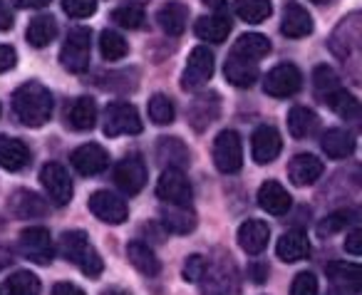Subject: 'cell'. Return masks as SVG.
<instances>
[{"label":"cell","instance_id":"6da1fadb","mask_svg":"<svg viewBox=\"0 0 362 295\" xmlns=\"http://www.w3.org/2000/svg\"><path fill=\"white\" fill-rule=\"evenodd\" d=\"M13 112L25 127H37L47 125V120L52 117V95L42 82H25L13 92Z\"/></svg>","mask_w":362,"mask_h":295},{"label":"cell","instance_id":"7a4b0ae2","mask_svg":"<svg viewBox=\"0 0 362 295\" xmlns=\"http://www.w3.org/2000/svg\"><path fill=\"white\" fill-rule=\"evenodd\" d=\"M60 250L70 263H75L87 278H100L105 270V260L90 243V236L85 231H65L60 238Z\"/></svg>","mask_w":362,"mask_h":295},{"label":"cell","instance_id":"3957f363","mask_svg":"<svg viewBox=\"0 0 362 295\" xmlns=\"http://www.w3.org/2000/svg\"><path fill=\"white\" fill-rule=\"evenodd\" d=\"M202 295H241V278L231 255H216L206 260V270L202 275Z\"/></svg>","mask_w":362,"mask_h":295},{"label":"cell","instance_id":"277c9868","mask_svg":"<svg viewBox=\"0 0 362 295\" xmlns=\"http://www.w3.org/2000/svg\"><path fill=\"white\" fill-rule=\"evenodd\" d=\"M90 47H92V30L90 28H72L67 33L60 50V62L67 72L82 75L90 67Z\"/></svg>","mask_w":362,"mask_h":295},{"label":"cell","instance_id":"5b68a950","mask_svg":"<svg viewBox=\"0 0 362 295\" xmlns=\"http://www.w3.org/2000/svg\"><path fill=\"white\" fill-rule=\"evenodd\" d=\"M102 132L105 137H122V134H139L141 132V117L134 105L129 102H112L105 110L102 120Z\"/></svg>","mask_w":362,"mask_h":295},{"label":"cell","instance_id":"8992f818","mask_svg":"<svg viewBox=\"0 0 362 295\" xmlns=\"http://www.w3.org/2000/svg\"><path fill=\"white\" fill-rule=\"evenodd\" d=\"M214 77V52L206 45H199L192 50L187 67L181 72V87L187 92H199L209 85Z\"/></svg>","mask_w":362,"mask_h":295},{"label":"cell","instance_id":"52a82bcc","mask_svg":"<svg viewBox=\"0 0 362 295\" xmlns=\"http://www.w3.org/2000/svg\"><path fill=\"white\" fill-rule=\"evenodd\" d=\"M214 164L221 174H236L243 166V144L238 132L223 129L214 141Z\"/></svg>","mask_w":362,"mask_h":295},{"label":"cell","instance_id":"ba28073f","mask_svg":"<svg viewBox=\"0 0 362 295\" xmlns=\"http://www.w3.org/2000/svg\"><path fill=\"white\" fill-rule=\"evenodd\" d=\"M18 248L25 255L28 260L37 265H50L52 258H55V245H52V236L47 229L42 226H30L21 233V241H18Z\"/></svg>","mask_w":362,"mask_h":295},{"label":"cell","instance_id":"9c48e42d","mask_svg":"<svg viewBox=\"0 0 362 295\" xmlns=\"http://www.w3.org/2000/svg\"><path fill=\"white\" fill-rule=\"evenodd\" d=\"M303 87V75L296 65L291 62H283V65H276L271 72H266L263 77V92L271 97H293L298 90Z\"/></svg>","mask_w":362,"mask_h":295},{"label":"cell","instance_id":"30bf717a","mask_svg":"<svg viewBox=\"0 0 362 295\" xmlns=\"http://www.w3.org/2000/svg\"><path fill=\"white\" fill-rule=\"evenodd\" d=\"M40 184L45 189V194L52 199V204L65 206L72 201V179L67 174V169L57 161H47L40 169Z\"/></svg>","mask_w":362,"mask_h":295},{"label":"cell","instance_id":"8fae6325","mask_svg":"<svg viewBox=\"0 0 362 295\" xmlns=\"http://www.w3.org/2000/svg\"><path fill=\"white\" fill-rule=\"evenodd\" d=\"M192 181L181 169H164L156 181V196L164 204H192Z\"/></svg>","mask_w":362,"mask_h":295},{"label":"cell","instance_id":"7c38bea8","mask_svg":"<svg viewBox=\"0 0 362 295\" xmlns=\"http://www.w3.org/2000/svg\"><path fill=\"white\" fill-rule=\"evenodd\" d=\"M90 211L97 216L100 221H105V224L110 226H119L127 221V216H129V206H127L124 199H119L117 194H112V191H95V194L90 196Z\"/></svg>","mask_w":362,"mask_h":295},{"label":"cell","instance_id":"4fadbf2b","mask_svg":"<svg viewBox=\"0 0 362 295\" xmlns=\"http://www.w3.org/2000/svg\"><path fill=\"white\" fill-rule=\"evenodd\" d=\"M115 184L124 191L127 196H134L144 189L146 184V164L139 154H129L117 164Z\"/></svg>","mask_w":362,"mask_h":295},{"label":"cell","instance_id":"5bb4252c","mask_svg":"<svg viewBox=\"0 0 362 295\" xmlns=\"http://www.w3.org/2000/svg\"><path fill=\"white\" fill-rule=\"evenodd\" d=\"M283 149V139L281 132L271 125H261L251 137V154L256 164H271V161L278 159Z\"/></svg>","mask_w":362,"mask_h":295},{"label":"cell","instance_id":"9a60e30c","mask_svg":"<svg viewBox=\"0 0 362 295\" xmlns=\"http://www.w3.org/2000/svg\"><path fill=\"white\" fill-rule=\"evenodd\" d=\"M72 166H75L82 176L102 174V171L110 166V154H107L105 146L90 141V144H82L72 151Z\"/></svg>","mask_w":362,"mask_h":295},{"label":"cell","instance_id":"2e32d148","mask_svg":"<svg viewBox=\"0 0 362 295\" xmlns=\"http://www.w3.org/2000/svg\"><path fill=\"white\" fill-rule=\"evenodd\" d=\"M281 33L291 40H298V37H305L313 33V18L300 3L291 0L283 8V21H281Z\"/></svg>","mask_w":362,"mask_h":295},{"label":"cell","instance_id":"e0dca14e","mask_svg":"<svg viewBox=\"0 0 362 295\" xmlns=\"http://www.w3.org/2000/svg\"><path fill=\"white\" fill-rule=\"evenodd\" d=\"M221 115V100H218L216 92H209V95H202L192 102L189 107V125L197 132H204L209 125L218 120Z\"/></svg>","mask_w":362,"mask_h":295},{"label":"cell","instance_id":"ac0fdd59","mask_svg":"<svg viewBox=\"0 0 362 295\" xmlns=\"http://www.w3.org/2000/svg\"><path fill=\"white\" fill-rule=\"evenodd\" d=\"M325 171V164L315 154H298L288 164V176L296 186H313Z\"/></svg>","mask_w":362,"mask_h":295},{"label":"cell","instance_id":"d6986e66","mask_svg":"<svg viewBox=\"0 0 362 295\" xmlns=\"http://www.w3.org/2000/svg\"><path fill=\"white\" fill-rule=\"evenodd\" d=\"M161 224L171 231V233H192L197 229V214L189 204H164L161 206Z\"/></svg>","mask_w":362,"mask_h":295},{"label":"cell","instance_id":"ffe728a7","mask_svg":"<svg viewBox=\"0 0 362 295\" xmlns=\"http://www.w3.org/2000/svg\"><path fill=\"white\" fill-rule=\"evenodd\" d=\"M268 241H271V229H268L266 221L251 219V221H246V224H241V229H238V245H241L248 255L263 253Z\"/></svg>","mask_w":362,"mask_h":295},{"label":"cell","instance_id":"44dd1931","mask_svg":"<svg viewBox=\"0 0 362 295\" xmlns=\"http://www.w3.org/2000/svg\"><path fill=\"white\" fill-rule=\"evenodd\" d=\"M276 253L283 263H298V260L308 258V253H310V241H308L305 231H300V229L286 231V233L278 238Z\"/></svg>","mask_w":362,"mask_h":295},{"label":"cell","instance_id":"7402d4cb","mask_svg":"<svg viewBox=\"0 0 362 295\" xmlns=\"http://www.w3.org/2000/svg\"><path fill=\"white\" fill-rule=\"evenodd\" d=\"M187 18H189V8L179 0H169L164 6L156 11V21H159V28L166 33V35L179 37L181 33L187 30Z\"/></svg>","mask_w":362,"mask_h":295},{"label":"cell","instance_id":"603a6c76","mask_svg":"<svg viewBox=\"0 0 362 295\" xmlns=\"http://www.w3.org/2000/svg\"><path fill=\"white\" fill-rule=\"evenodd\" d=\"M258 206H261L266 214L283 216L291 209V194H288L278 181H266V184H261V189H258Z\"/></svg>","mask_w":362,"mask_h":295},{"label":"cell","instance_id":"cb8c5ba5","mask_svg":"<svg viewBox=\"0 0 362 295\" xmlns=\"http://www.w3.org/2000/svg\"><path fill=\"white\" fill-rule=\"evenodd\" d=\"M271 52V40L261 33H246L241 35L231 47V55L233 57H241V60H251V62H258Z\"/></svg>","mask_w":362,"mask_h":295},{"label":"cell","instance_id":"d4e9b609","mask_svg":"<svg viewBox=\"0 0 362 295\" xmlns=\"http://www.w3.org/2000/svg\"><path fill=\"white\" fill-rule=\"evenodd\" d=\"M30 161V151L16 137H6L0 134V166L8 171H21L28 166Z\"/></svg>","mask_w":362,"mask_h":295},{"label":"cell","instance_id":"484cf974","mask_svg":"<svg viewBox=\"0 0 362 295\" xmlns=\"http://www.w3.org/2000/svg\"><path fill=\"white\" fill-rule=\"evenodd\" d=\"M156 159L166 166V169H181L189 164V149L187 144L176 137H161L156 141Z\"/></svg>","mask_w":362,"mask_h":295},{"label":"cell","instance_id":"4316f807","mask_svg":"<svg viewBox=\"0 0 362 295\" xmlns=\"http://www.w3.org/2000/svg\"><path fill=\"white\" fill-rule=\"evenodd\" d=\"M194 33L199 35V40H206V42H223L228 37V33H231V21H228V16H223V13H216V16H204L197 21V25H194Z\"/></svg>","mask_w":362,"mask_h":295},{"label":"cell","instance_id":"83f0119b","mask_svg":"<svg viewBox=\"0 0 362 295\" xmlns=\"http://www.w3.org/2000/svg\"><path fill=\"white\" fill-rule=\"evenodd\" d=\"M320 146L325 151V156H330V159H347L355 151V139H352L350 132L332 127V129H327L320 137Z\"/></svg>","mask_w":362,"mask_h":295},{"label":"cell","instance_id":"f1b7e54d","mask_svg":"<svg viewBox=\"0 0 362 295\" xmlns=\"http://www.w3.org/2000/svg\"><path fill=\"white\" fill-rule=\"evenodd\" d=\"M127 258H129V263L134 265L141 275H146V278L159 275V270H161L159 258H156L154 250H151L146 243H141V241H132V243H127Z\"/></svg>","mask_w":362,"mask_h":295},{"label":"cell","instance_id":"f546056e","mask_svg":"<svg viewBox=\"0 0 362 295\" xmlns=\"http://www.w3.org/2000/svg\"><path fill=\"white\" fill-rule=\"evenodd\" d=\"M11 211L18 219H40L47 214V204L35 194V191H16L11 199Z\"/></svg>","mask_w":362,"mask_h":295},{"label":"cell","instance_id":"4dcf8cb0","mask_svg":"<svg viewBox=\"0 0 362 295\" xmlns=\"http://www.w3.org/2000/svg\"><path fill=\"white\" fill-rule=\"evenodd\" d=\"M223 75L233 87H251L258 80V62L228 55L226 65H223Z\"/></svg>","mask_w":362,"mask_h":295},{"label":"cell","instance_id":"1f68e13d","mask_svg":"<svg viewBox=\"0 0 362 295\" xmlns=\"http://www.w3.org/2000/svg\"><path fill=\"white\" fill-rule=\"evenodd\" d=\"M327 278L335 285H340L342 290H352V293H360V278L362 270L357 263H347V260H332L327 263Z\"/></svg>","mask_w":362,"mask_h":295},{"label":"cell","instance_id":"d6a6232c","mask_svg":"<svg viewBox=\"0 0 362 295\" xmlns=\"http://www.w3.org/2000/svg\"><path fill=\"white\" fill-rule=\"evenodd\" d=\"M25 37L33 47H47L57 37V21L52 16H37L30 21Z\"/></svg>","mask_w":362,"mask_h":295},{"label":"cell","instance_id":"836d02e7","mask_svg":"<svg viewBox=\"0 0 362 295\" xmlns=\"http://www.w3.org/2000/svg\"><path fill=\"white\" fill-rule=\"evenodd\" d=\"M317 129V115L308 107H293L288 115V132L293 139H308Z\"/></svg>","mask_w":362,"mask_h":295},{"label":"cell","instance_id":"e575fe53","mask_svg":"<svg viewBox=\"0 0 362 295\" xmlns=\"http://www.w3.org/2000/svg\"><path fill=\"white\" fill-rule=\"evenodd\" d=\"M67 122H70L72 129L77 132H87L95 127L97 122V105L92 97H77L75 105L70 107V115H67Z\"/></svg>","mask_w":362,"mask_h":295},{"label":"cell","instance_id":"d590c367","mask_svg":"<svg viewBox=\"0 0 362 295\" xmlns=\"http://www.w3.org/2000/svg\"><path fill=\"white\" fill-rule=\"evenodd\" d=\"M233 13H236L241 21L258 25V23H266L273 13L271 0H236L233 3Z\"/></svg>","mask_w":362,"mask_h":295},{"label":"cell","instance_id":"8d00e7d4","mask_svg":"<svg viewBox=\"0 0 362 295\" xmlns=\"http://www.w3.org/2000/svg\"><path fill=\"white\" fill-rule=\"evenodd\" d=\"M3 295H40V280L35 273L18 270L3 283Z\"/></svg>","mask_w":362,"mask_h":295},{"label":"cell","instance_id":"74e56055","mask_svg":"<svg viewBox=\"0 0 362 295\" xmlns=\"http://www.w3.org/2000/svg\"><path fill=\"white\" fill-rule=\"evenodd\" d=\"M313 87H315V95L325 102L330 95H335L337 90H342L340 75H337L330 65H317L315 72H313Z\"/></svg>","mask_w":362,"mask_h":295},{"label":"cell","instance_id":"f35d334b","mask_svg":"<svg viewBox=\"0 0 362 295\" xmlns=\"http://www.w3.org/2000/svg\"><path fill=\"white\" fill-rule=\"evenodd\" d=\"M325 105L330 107L335 115H340L342 120H357V117H360V102L347 90H337L335 95L327 97Z\"/></svg>","mask_w":362,"mask_h":295},{"label":"cell","instance_id":"ab89813d","mask_svg":"<svg viewBox=\"0 0 362 295\" xmlns=\"http://www.w3.org/2000/svg\"><path fill=\"white\" fill-rule=\"evenodd\" d=\"M100 52H102V57H105V60L115 62V60L127 57L129 45H127V40L117 30H105L100 35Z\"/></svg>","mask_w":362,"mask_h":295},{"label":"cell","instance_id":"60d3db41","mask_svg":"<svg viewBox=\"0 0 362 295\" xmlns=\"http://www.w3.org/2000/svg\"><path fill=\"white\" fill-rule=\"evenodd\" d=\"M352 221H355V211H350V209L332 211L330 216H325V219L317 224V236H320V238L335 236V233H340V231H345V226H350Z\"/></svg>","mask_w":362,"mask_h":295},{"label":"cell","instance_id":"b9f144b4","mask_svg":"<svg viewBox=\"0 0 362 295\" xmlns=\"http://www.w3.org/2000/svg\"><path fill=\"white\" fill-rule=\"evenodd\" d=\"M176 117V110H174V102L169 100L166 95H154L149 100V120L154 125L164 127V125H171Z\"/></svg>","mask_w":362,"mask_h":295},{"label":"cell","instance_id":"7bdbcfd3","mask_svg":"<svg viewBox=\"0 0 362 295\" xmlns=\"http://www.w3.org/2000/svg\"><path fill=\"white\" fill-rule=\"evenodd\" d=\"M112 21L119 28H127V30H139L144 25L146 16L139 6H119L112 11Z\"/></svg>","mask_w":362,"mask_h":295},{"label":"cell","instance_id":"ee69618b","mask_svg":"<svg viewBox=\"0 0 362 295\" xmlns=\"http://www.w3.org/2000/svg\"><path fill=\"white\" fill-rule=\"evenodd\" d=\"M62 11H65L70 18H77V21H82V18L95 16L97 0H62Z\"/></svg>","mask_w":362,"mask_h":295},{"label":"cell","instance_id":"f6af8a7d","mask_svg":"<svg viewBox=\"0 0 362 295\" xmlns=\"http://www.w3.org/2000/svg\"><path fill=\"white\" fill-rule=\"evenodd\" d=\"M291 295H317V278L310 270L298 273L291 285Z\"/></svg>","mask_w":362,"mask_h":295},{"label":"cell","instance_id":"bcb514c9","mask_svg":"<svg viewBox=\"0 0 362 295\" xmlns=\"http://www.w3.org/2000/svg\"><path fill=\"white\" fill-rule=\"evenodd\" d=\"M204 270H206V258L204 255H199V253H194V255H189L187 258V263H184V280L187 283H199L202 280V275H204Z\"/></svg>","mask_w":362,"mask_h":295},{"label":"cell","instance_id":"7dc6e473","mask_svg":"<svg viewBox=\"0 0 362 295\" xmlns=\"http://www.w3.org/2000/svg\"><path fill=\"white\" fill-rule=\"evenodd\" d=\"M16 62H18L16 47L0 45V75H3V72H8V70H13V67H16Z\"/></svg>","mask_w":362,"mask_h":295},{"label":"cell","instance_id":"c3c4849f","mask_svg":"<svg viewBox=\"0 0 362 295\" xmlns=\"http://www.w3.org/2000/svg\"><path fill=\"white\" fill-rule=\"evenodd\" d=\"M16 25V18H13V11L8 8L6 0H0V30H11Z\"/></svg>","mask_w":362,"mask_h":295},{"label":"cell","instance_id":"681fc988","mask_svg":"<svg viewBox=\"0 0 362 295\" xmlns=\"http://www.w3.org/2000/svg\"><path fill=\"white\" fill-rule=\"evenodd\" d=\"M360 241H362V233H360V229H355L350 236L345 238V250L347 253H352V255H360L362 253V245H360Z\"/></svg>","mask_w":362,"mask_h":295},{"label":"cell","instance_id":"f907efd6","mask_svg":"<svg viewBox=\"0 0 362 295\" xmlns=\"http://www.w3.org/2000/svg\"><path fill=\"white\" fill-rule=\"evenodd\" d=\"M52 0H13V6L23 8V11H40V8H47Z\"/></svg>","mask_w":362,"mask_h":295},{"label":"cell","instance_id":"816d5d0a","mask_svg":"<svg viewBox=\"0 0 362 295\" xmlns=\"http://www.w3.org/2000/svg\"><path fill=\"white\" fill-rule=\"evenodd\" d=\"M52 295H85V290L77 288L75 283H55Z\"/></svg>","mask_w":362,"mask_h":295},{"label":"cell","instance_id":"f5cc1de1","mask_svg":"<svg viewBox=\"0 0 362 295\" xmlns=\"http://www.w3.org/2000/svg\"><path fill=\"white\" fill-rule=\"evenodd\" d=\"M266 275H268V265L266 263H253L251 265V278H253V283H263V280H266Z\"/></svg>","mask_w":362,"mask_h":295},{"label":"cell","instance_id":"db71d44e","mask_svg":"<svg viewBox=\"0 0 362 295\" xmlns=\"http://www.w3.org/2000/svg\"><path fill=\"white\" fill-rule=\"evenodd\" d=\"M204 6L206 8H211V11H216V13H223L226 11V0H202Z\"/></svg>","mask_w":362,"mask_h":295},{"label":"cell","instance_id":"11a10c76","mask_svg":"<svg viewBox=\"0 0 362 295\" xmlns=\"http://www.w3.org/2000/svg\"><path fill=\"white\" fill-rule=\"evenodd\" d=\"M11 250L8 248H3V245H0V270H6L8 265H11Z\"/></svg>","mask_w":362,"mask_h":295},{"label":"cell","instance_id":"9f6ffc18","mask_svg":"<svg viewBox=\"0 0 362 295\" xmlns=\"http://www.w3.org/2000/svg\"><path fill=\"white\" fill-rule=\"evenodd\" d=\"M102 295H129V293H127V290H122V288H107Z\"/></svg>","mask_w":362,"mask_h":295},{"label":"cell","instance_id":"6f0895ef","mask_svg":"<svg viewBox=\"0 0 362 295\" xmlns=\"http://www.w3.org/2000/svg\"><path fill=\"white\" fill-rule=\"evenodd\" d=\"M327 295H347V293H345V290H342V293H340V290H332V293H327Z\"/></svg>","mask_w":362,"mask_h":295},{"label":"cell","instance_id":"680465c9","mask_svg":"<svg viewBox=\"0 0 362 295\" xmlns=\"http://www.w3.org/2000/svg\"><path fill=\"white\" fill-rule=\"evenodd\" d=\"M313 3H325V0H313Z\"/></svg>","mask_w":362,"mask_h":295}]
</instances>
